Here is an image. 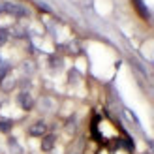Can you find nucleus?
Segmentation results:
<instances>
[{"instance_id": "f03ea898", "label": "nucleus", "mask_w": 154, "mask_h": 154, "mask_svg": "<svg viewBox=\"0 0 154 154\" xmlns=\"http://www.w3.org/2000/svg\"><path fill=\"white\" fill-rule=\"evenodd\" d=\"M17 103H19L25 111H30V109L34 107V100H32V96H30L28 92H21V94L17 96Z\"/></svg>"}, {"instance_id": "f257e3e1", "label": "nucleus", "mask_w": 154, "mask_h": 154, "mask_svg": "<svg viewBox=\"0 0 154 154\" xmlns=\"http://www.w3.org/2000/svg\"><path fill=\"white\" fill-rule=\"evenodd\" d=\"M0 11L10 13V15H15V17H25V15L28 13L23 6H19V4H11V2H4V4H0Z\"/></svg>"}, {"instance_id": "0eeeda50", "label": "nucleus", "mask_w": 154, "mask_h": 154, "mask_svg": "<svg viewBox=\"0 0 154 154\" xmlns=\"http://www.w3.org/2000/svg\"><path fill=\"white\" fill-rule=\"evenodd\" d=\"M13 85H15V83H13L11 79H4V81H2V90H11Z\"/></svg>"}, {"instance_id": "6e6552de", "label": "nucleus", "mask_w": 154, "mask_h": 154, "mask_svg": "<svg viewBox=\"0 0 154 154\" xmlns=\"http://www.w3.org/2000/svg\"><path fill=\"white\" fill-rule=\"evenodd\" d=\"M134 2L137 4V10H139V13H143L145 17H147L149 13H147V10H145V6H143V2H141V0H134Z\"/></svg>"}, {"instance_id": "423d86ee", "label": "nucleus", "mask_w": 154, "mask_h": 154, "mask_svg": "<svg viewBox=\"0 0 154 154\" xmlns=\"http://www.w3.org/2000/svg\"><path fill=\"white\" fill-rule=\"evenodd\" d=\"M8 36H10V34H8V30L6 28H0V45H4L8 42Z\"/></svg>"}, {"instance_id": "39448f33", "label": "nucleus", "mask_w": 154, "mask_h": 154, "mask_svg": "<svg viewBox=\"0 0 154 154\" xmlns=\"http://www.w3.org/2000/svg\"><path fill=\"white\" fill-rule=\"evenodd\" d=\"M11 130V120H0V132L8 134Z\"/></svg>"}, {"instance_id": "20e7f679", "label": "nucleus", "mask_w": 154, "mask_h": 154, "mask_svg": "<svg viewBox=\"0 0 154 154\" xmlns=\"http://www.w3.org/2000/svg\"><path fill=\"white\" fill-rule=\"evenodd\" d=\"M53 147H55V135H43V141H42V150L49 152Z\"/></svg>"}, {"instance_id": "7ed1b4c3", "label": "nucleus", "mask_w": 154, "mask_h": 154, "mask_svg": "<svg viewBox=\"0 0 154 154\" xmlns=\"http://www.w3.org/2000/svg\"><path fill=\"white\" fill-rule=\"evenodd\" d=\"M45 132H47L45 122H36V124H32V126H30V130H28V134L32 135V137H43Z\"/></svg>"}]
</instances>
